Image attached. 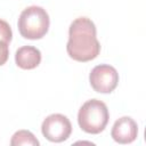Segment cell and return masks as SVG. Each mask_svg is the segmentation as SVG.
<instances>
[{
    "label": "cell",
    "instance_id": "cell-9",
    "mask_svg": "<svg viewBox=\"0 0 146 146\" xmlns=\"http://www.w3.org/2000/svg\"><path fill=\"white\" fill-rule=\"evenodd\" d=\"M11 38H13V32L9 24L6 21L0 19V41H3L9 44Z\"/></svg>",
    "mask_w": 146,
    "mask_h": 146
},
{
    "label": "cell",
    "instance_id": "cell-7",
    "mask_svg": "<svg viewBox=\"0 0 146 146\" xmlns=\"http://www.w3.org/2000/svg\"><path fill=\"white\" fill-rule=\"evenodd\" d=\"M15 62L23 70H33L41 62V52L33 46H23L16 50Z\"/></svg>",
    "mask_w": 146,
    "mask_h": 146
},
{
    "label": "cell",
    "instance_id": "cell-6",
    "mask_svg": "<svg viewBox=\"0 0 146 146\" xmlns=\"http://www.w3.org/2000/svg\"><path fill=\"white\" fill-rule=\"evenodd\" d=\"M138 135V125L130 116H122L116 120L111 130L112 138L119 144H130Z\"/></svg>",
    "mask_w": 146,
    "mask_h": 146
},
{
    "label": "cell",
    "instance_id": "cell-3",
    "mask_svg": "<svg viewBox=\"0 0 146 146\" xmlns=\"http://www.w3.org/2000/svg\"><path fill=\"white\" fill-rule=\"evenodd\" d=\"M110 113L105 103L98 99L87 100L79 110L78 123L80 128L91 135L100 133L107 125Z\"/></svg>",
    "mask_w": 146,
    "mask_h": 146
},
{
    "label": "cell",
    "instance_id": "cell-10",
    "mask_svg": "<svg viewBox=\"0 0 146 146\" xmlns=\"http://www.w3.org/2000/svg\"><path fill=\"white\" fill-rule=\"evenodd\" d=\"M8 56H9L8 43H6L3 41H0V66L6 64V62L8 60Z\"/></svg>",
    "mask_w": 146,
    "mask_h": 146
},
{
    "label": "cell",
    "instance_id": "cell-8",
    "mask_svg": "<svg viewBox=\"0 0 146 146\" xmlns=\"http://www.w3.org/2000/svg\"><path fill=\"white\" fill-rule=\"evenodd\" d=\"M11 146H19V145H27V146H39L40 143L35 138V136L29 130H18L16 131L10 140Z\"/></svg>",
    "mask_w": 146,
    "mask_h": 146
},
{
    "label": "cell",
    "instance_id": "cell-4",
    "mask_svg": "<svg viewBox=\"0 0 146 146\" xmlns=\"http://www.w3.org/2000/svg\"><path fill=\"white\" fill-rule=\"evenodd\" d=\"M89 82L92 89L100 94H111L119 83L117 71L107 64L95 66L89 74Z\"/></svg>",
    "mask_w": 146,
    "mask_h": 146
},
{
    "label": "cell",
    "instance_id": "cell-1",
    "mask_svg": "<svg viewBox=\"0 0 146 146\" xmlns=\"http://www.w3.org/2000/svg\"><path fill=\"white\" fill-rule=\"evenodd\" d=\"M68 56L76 62H89L100 52V43L97 39V30L88 17H78L68 29V41L66 44Z\"/></svg>",
    "mask_w": 146,
    "mask_h": 146
},
{
    "label": "cell",
    "instance_id": "cell-5",
    "mask_svg": "<svg viewBox=\"0 0 146 146\" xmlns=\"http://www.w3.org/2000/svg\"><path fill=\"white\" fill-rule=\"evenodd\" d=\"M41 132L49 141L62 143L71 136L72 124L65 115L58 113L51 114L43 120Z\"/></svg>",
    "mask_w": 146,
    "mask_h": 146
},
{
    "label": "cell",
    "instance_id": "cell-2",
    "mask_svg": "<svg viewBox=\"0 0 146 146\" xmlns=\"http://www.w3.org/2000/svg\"><path fill=\"white\" fill-rule=\"evenodd\" d=\"M49 16L46 9L39 6L25 8L18 18V31L21 35L29 40L43 38L49 30Z\"/></svg>",
    "mask_w": 146,
    "mask_h": 146
}]
</instances>
